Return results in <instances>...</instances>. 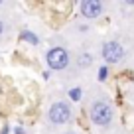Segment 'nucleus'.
Listing matches in <instances>:
<instances>
[{
	"label": "nucleus",
	"mask_w": 134,
	"mask_h": 134,
	"mask_svg": "<svg viewBox=\"0 0 134 134\" xmlns=\"http://www.w3.org/2000/svg\"><path fill=\"white\" fill-rule=\"evenodd\" d=\"M122 55H124V49H122L120 43L116 42H109L103 46V57H105V61L109 63H116L122 59Z\"/></svg>",
	"instance_id": "4"
},
{
	"label": "nucleus",
	"mask_w": 134,
	"mask_h": 134,
	"mask_svg": "<svg viewBox=\"0 0 134 134\" xmlns=\"http://www.w3.org/2000/svg\"><path fill=\"white\" fill-rule=\"evenodd\" d=\"M107 75H109L107 67H100V69H99V79H100V81H105V79H107Z\"/></svg>",
	"instance_id": "7"
},
{
	"label": "nucleus",
	"mask_w": 134,
	"mask_h": 134,
	"mask_svg": "<svg viewBox=\"0 0 134 134\" xmlns=\"http://www.w3.org/2000/svg\"><path fill=\"white\" fill-rule=\"evenodd\" d=\"M81 14L85 18H97L103 14V4L97 0H85V2H81Z\"/></svg>",
	"instance_id": "5"
},
{
	"label": "nucleus",
	"mask_w": 134,
	"mask_h": 134,
	"mask_svg": "<svg viewBox=\"0 0 134 134\" xmlns=\"http://www.w3.org/2000/svg\"><path fill=\"white\" fill-rule=\"evenodd\" d=\"M46 61H47V65H49L51 69L59 71V69H65V67H67V63H69V55H67V51L63 49V47H53V49L47 51Z\"/></svg>",
	"instance_id": "2"
},
{
	"label": "nucleus",
	"mask_w": 134,
	"mask_h": 134,
	"mask_svg": "<svg viewBox=\"0 0 134 134\" xmlns=\"http://www.w3.org/2000/svg\"><path fill=\"white\" fill-rule=\"evenodd\" d=\"M91 120L99 126H107L110 120H113V110H110L109 105L105 103H95L91 107Z\"/></svg>",
	"instance_id": "1"
},
{
	"label": "nucleus",
	"mask_w": 134,
	"mask_h": 134,
	"mask_svg": "<svg viewBox=\"0 0 134 134\" xmlns=\"http://www.w3.org/2000/svg\"><path fill=\"white\" fill-rule=\"evenodd\" d=\"M71 116V109L65 105V103H55L49 109V120L55 122V124H63V122L69 120Z\"/></svg>",
	"instance_id": "3"
},
{
	"label": "nucleus",
	"mask_w": 134,
	"mask_h": 134,
	"mask_svg": "<svg viewBox=\"0 0 134 134\" xmlns=\"http://www.w3.org/2000/svg\"><path fill=\"white\" fill-rule=\"evenodd\" d=\"M2 30H4V24H2V22H0V34H2Z\"/></svg>",
	"instance_id": "9"
},
{
	"label": "nucleus",
	"mask_w": 134,
	"mask_h": 134,
	"mask_svg": "<svg viewBox=\"0 0 134 134\" xmlns=\"http://www.w3.org/2000/svg\"><path fill=\"white\" fill-rule=\"evenodd\" d=\"M81 63H83V65H89V63H91V55H83V57H81Z\"/></svg>",
	"instance_id": "8"
},
{
	"label": "nucleus",
	"mask_w": 134,
	"mask_h": 134,
	"mask_svg": "<svg viewBox=\"0 0 134 134\" xmlns=\"http://www.w3.org/2000/svg\"><path fill=\"white\" fill-rule=\"evenodd\" d=\"M69 97H71L73 100H79L81 99V89H71V91H69Z\"/></svg>",
	"instance_id": "6"
}]
</instances>
